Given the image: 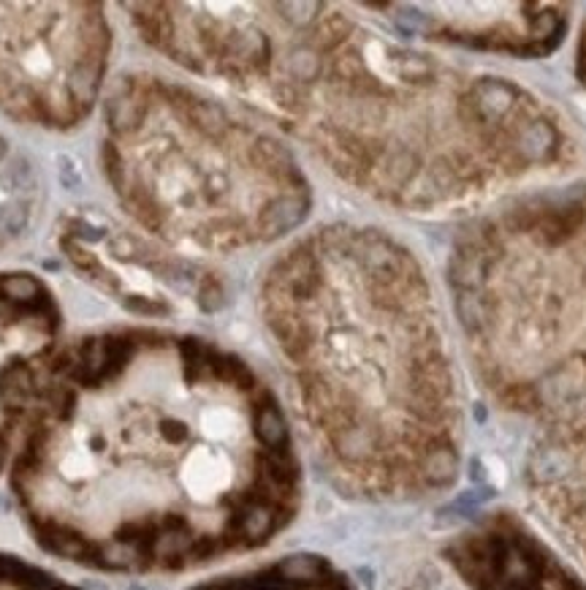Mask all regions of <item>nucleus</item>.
Masks as SVG:
<instances>
[{"label": "nucleus", "mask_w": 586, "mask_h": 590, "mask_svg": "<svg viewBox=\"0 0 586 590\" xmlns=\"http://www.w3.org/2000/svg\"><path fill=\"white\" fill-rule=\"evenodd\" d=\"M383 17L424 44L508 58H546L565 38L559 4H378Z\"/></svg>", "instance_id": "obj_8"}, {"label": "nucleus", "mask_w": 586, "mask_h": 590, "mask_svg": "<svg viewBox=\"0 0 586 590\" xmlns=\"http://www.w3.org/2000/svg\"><path fill=\"white\" fill-rule=\"evenodd\" d=\"M12 468L47 553L152 577L253 553L299 512L288 419L261 373L209 337L137 324L55 357Z\"/></svg>", "instance_id": "obj_1"}, {"label": "nucleus", "mask_w": 586, "mask_h": 590, "mask_svg": "<svg viewBox=\"0 0 586 590\" xmlns=\"http://www.w3.org/2000/svg\"><path fill=\"white\" fill-rule=\"evenodd\" d=\"M448 294L478 382L549 413L586 395V185L486 209L454 242Z\"/></svg>", "instance_id": "obj_5"}, {"label": "nucleus", "mask_w": 586, "mask_h": 590, "mask_svg": "<svg viewBox=\"0 0 586 590\" xmlns=\"http://www.w3.org/2000/svg\"><path fill=\"white\" fill-rule=\"evenodd\" d=\"M578 76L586 82V28L581 33V44H578Z\"/></svg>", "instance_id": "obj_11"}, {"label": "nucleus", "mask_w": 586, "mask_h": 590, "mask_svg": "<svg viewBox=\"0 0 586 590\" xmlns=\"http://www.w3.org/2000/svg\"><path fill=\"white\" fill-rule=\"evenodd\" d=\"M98 166L133 229L191 262L275 245L312 209L283 139L160 74H128L104 98Z\"/></svg>", "instance_id": "obj_4"}, {"label": "nucleus", "mask_w": 586, "mask_h": 590, "mask_svg": "<svg viewBox=\"0 0 586 590\" xmlns=\"http://www.w3.org/2000/svg\"><path fill=\"white\" fill-rule=\"evenodd\" d=\"M60 248L79 275L133 311L168 316L220 300L209 272L196 262L98 216L71 218Z\"/></svg>", "instance_id": "obj_7"}, {"label": "nucleus", "mask_w": 586, "mask_h": 590, "mask_svg": "<svg viewBox=\"0 0 586 590\" xmlns=\"http://www.w3.org/2000/svg\"><path fill=\"white\" fill-rule=\"evenodd\" d=\"M258 316L332 482L410 500L459 474L457 359L429 272L383 229L324 224L266 267Z\"/></svg>", "instance_id": "obj_3"}, {"label": "nucleus", "mask_w": 586, "mask_h": 590, "mask_svg": "<svg viewBox=\"0 0 586 590\" xmlns=\"http://www.w3.org/2000/svg\"><path fill=\"white\" fill-rule=\"evenodd\" d=\"M237 96L340 183L402 216L473 213L575 158L543 96L432 52L378 4H258Z\"/></svg>", "instance_id": "obj_2"}, {"label": "nucleus", "mask_w": 586, "mask_h": 590, "mask_svg": "<svg viewBox=\"0 0 586 590\" xmlns=\"http://www.w3.org/2000/svg\"><path fill=\"white\" fill-rule=\"evenodd\" d=\"M114 28L104 4H0V112L74 131L104 101Z\"/></svg>", "instance_id": "obj_6"}, {"label": "nucleus", "mask_w": 586, "mask_h": 590, "mask_svg": "<svg viewBox=\"0 0 586 590\" xmlns=\"http://www.w3.org/2000/svg\"><path fill=\"white\" fill-rule=\"evenodd\" d=\"M0 590H82L60 577L27 566L17 558H4L0 555Z\"/></svg>", "instance_id": "obj_10"}, {"label": "nucleus", "mask_w": 586, "mask_h": 590, "mask_svg": "<svg viewBox=\"0 0 586 590\" xmlns=\"http://www.w3.org/2000/svg\"><path fill=\"white\" fill-rule=\"evenodd\" d=\"M196 590H353V585L318 555H291L245 574L207 582Z\"/></svg>", "instance_id": "obj_9"}]
</instances>
